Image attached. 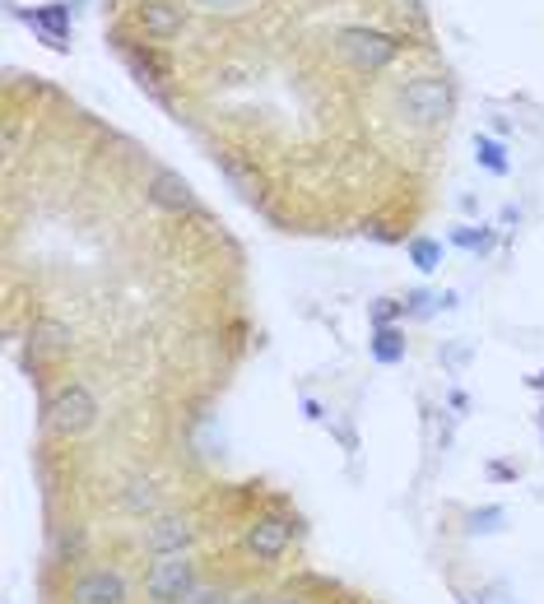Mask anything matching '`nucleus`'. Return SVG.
<instances>
[{"instance_id": "obj_23", "label": "nucleus", "mask_w": 544, "mask_h": 604, "mask_svg": "<svg viewBox=\"0 0 544 604\" xmlns=\"http://www.w3.org/2000/svg\"><path fill=\"white\" fill-rule=\"evenodd\" d=\"M484 474H488V479H494V484H512L521 470H517L512 461H488V470H484Z\"/></svg>"}, {"instance_id": "obj_12", "label": "nucleus", "mask_w": 544, "mask_h": 604, "mask_svg": "<svg viewBox=\"0 0 544 604\" xmlns=\"http://www.w3.org/2000/svg\"><path fill=\"white\" fill-rule=\"evenodd\" d=\"M368 354H372L377 363H382V368H395V363H405L410 340H405L401 325H377L372 340H368Z\"/></svg>"}, {"instance_id": "obj_14", "label": "nucleus", "mask_w": 544, "mask_h": 604, "mask_svg": "<svg viewBox=\"0 0 544 604\" xmlns=\"http://www.w3.org/2000/svg\"><path fill=\"white\" fill-rule=\"evenodd\" d=\"M451 247H461V251H475V256H488L498 247V233L494 228H475V224H461V228H451Z\"/></svg>"}, {"instance_id": "obj_27", "label": "nucleus", "mask_w": 544, "mask_h": 604, "mask_svg": "<svg viewBox=\"0 0 544 604\" xmlns=\"http://www.w3.org/2000/svg\"><path fill=\"white\" fill-rule=\"evenodd\" d=\"M238 604H270V595H247V600H238Z\"/></svg>"}, {"instance_id": "obj_26", "label": "nucleus", "mask_w": 544, "mask_h": 604, "mask_svg": "<svg viewBox=\"0 0 544 604\" xmlns=\"http://www.w3.org/2000/svg\"><path fill=\"white\" fill-rule=\"evenodd\" d=\"M525 381H531V391H544V372H531Z\"/></svg>"}, {"instance_id": "obj_29", "label": "nucleus", "mask_w": 544, "mask_h": 604, "mask_svg": "<svg viewBox=\"0 0 544 604\" xmlns=\"http://www.w3.org/2000/svg\"><path fill=\"white\" fill-rule=\"evenodd\" d=\"M535 428H540V437H544V410H535Z\"/></svg>"}, {"instance_id": "obj_22", "label": "nucleus", "mask_w": 544, "mask_h": 604, "mask_svg": "<svg viewBox=\"0 0 544 604\" xmlns=\"http://www.w3.org/2000/svg\"><path fill=\"white\" fill-rule=\"evenodd\" d=\"M187 604H238V600H233L228 591H220V585H201V591H196Z\"/></svg>"}, {"instance_id": "obj_13", "label": "nucleus", "mask_w": 544, "mask_h": 604, "mask_svg": "<svg viewBox=\"0 0 544 604\" xmlns=\"http://www.w3.org/2000/svg\"><path fill=\"white\" fill-rule=\"evenodd\" d=\"M70 325L66 321H57V317H38L28 325V350H43V354H61V350H70Z\"/></svg>"}, {"instance_id": "obj_3", "label": "nucleus", "mask_w": 544, "mask_h": 604, "mask_svg": "<svg viewBox=\"0 0 544 604\" xmlns=\"http://www.w3.org/2000/svg\"><path fill=\"white\" fill-rule=\"evenodd\" d=\"M335 47H340V57L350 61L354 70H387L395 57H401L405 43L391 38V33H382V28H363V24H354V28H340Z\"/></svg>"}, {"instance_id": "obj_11", "label": "nucleus", "mask_w": 544, "mask_h": 604, "mask_svg": "<svg viewBox=\"0 0 544 604\" xmlns=\"http://www.w3.org/2000/svg\"><path fill=\"white\" fill-rule=\"evenodd\" d=\"M214 163H220V173L228 177V187L238 191L243 200H261L265 196V173L257 168V163H247L238 154H214Z\"/></svg>"}, {"instance_id": "obj_19", "label": "nucleus", "mask_w": 544, "mask_h": 604, "mask_svg": "<svg viewBox=\"0 0 544 604\" xmlns=\"http://www.w3.org/2000/svg\"><path fill=\"white\" fill-rule=\"evenodd\" d=\"M84 554V530L80 525H70V530H61L57 540H51V558L57 562H75Z\"/></svg>"}, {"instance_id": "obj_20", "label": "nucleus", "mask_w": 544, "mask_h": 604, "mask_svg": "<svg viewBox=\"0 0 544 604\" xmlns=\"http://www.w3.org/2000/svg\"><path fill=\"white\" fill-rule=\"evenodd\" d=\"M401 317H405V303H401V298H377V303L368 307V321H372V331H377V325H395Z\"/></svg>"}, {"instance_id": "obj_15", "label": "nucleus", "mask_w": 544, "mask_h": 604, "mask_svg": "<svg viewBox=\"0 0 544 604\" xmlns=\"http://www.w3.org/2000/svg\"><path fill=\"white\" fill-rule=\"evenodd\" d=\"M126 511H131V517H154V511H158L154 479H131V484H126Z\"/></svg>"}, {"instance_id": "obj_8", "label": "nucleus", "mask_w": 544, "mask_h": 604, "mask_svg": "<svg viewBox=\"0 0 544 604\" xmlns=\"http://www.w3.org/2000/svg\"><path fill=\"white\" fill-rule=\"evenodd\" d=\"M196 540V525L187 517H158L150 530H144V544H150L154 558H168V554H187Z\"/></svg>"}, {"instance_id": "obj_6", "label": "nucleus", "mask_w": 544, "mask_h": 604, "mask_svg": "<svg viewBox=\"0 0 544 604\" xmlns=\"http://www.w3.org/2000/svg\"><path fill=\"white\" fill-rule=\"evenodd\" d=\"M126 595H131V585L117 567H88L70 585V604H126Z\"/></svg>"}, {"instance_id": "obj_25", "label": "nucleus", "mask_w": 544, "mask_h": 604, "mask_svg": "<svg viewBox=\"0 0 544 604\" xmlns=\"http://www.w3.org/2000/svg\"><path fill=\"white\" fill-rule=\"evenodd\" d=\"M303 414H307V418H312V424H321V418H326V410H321V400H312V395H307V400H303Z\"/></svg>"}, {"instance_id": "obj_17", "label": "nucleus", "mask_w": 544, "mask_h": 604, "mask_svg": "<svg viewBox=\"0 0 544 604\" xmlns=\"http://www.w3.org/2000/svg\"><path fill=\"white\" fill-rule=\"evenodd\" d=\"M475 158H480V168L494 173V177H507V168H512V163H507V150L494 135H475Z\"/></svg>"}, {"instance_id": "obj_2", "label": "nucleus", "mask_w": 544, "mask_h": 604, "mask_svg": "<svg viewBox=\"0 0 544 604\" xmlns=\"http://www.w3.org/2000/svg\"><path fill=\"white\" fill-rule=\"evenodd\" d=\"M196 591H201V577H196V562L187 554L154 558V567L144 572V595L154 604H187Z\"/></svg>"}, {"instance_id": "obj_1", "label": "nucleus", "mask_w": 544, "mask_h": 604, "mask_svg": "<svg viewBox=\"0 0 544 604\" xmlns=\"http://www.w3.org/2000/svg\"><path fill=\"white\" fill-rule=\"evenodd\" d=\"M47 428L51 433H61V437H80L98 424V395L84 387V381H66V387L47 400Z\"/></svg>"}, {"instance_id": "obj_16", "label": "nucleus", "mask_w": 544, "mask_h": 604, "mask_svg": "<svg viewBox=\"0 0 544 604\" xmlns=\"http://www.w3.org/2000/svg\"><path fill=\"white\" fill-rule=\"evenodd\" d=\"M405 251H410V265L419 270V274H433V270L442 265V242H438V237H414Z\"/></svg>"}, {"instance_id": "obj_5", "label": "nucleus", "mask_w": 544, "mask_h": 604, "mask_svg": "<svg viewBox=\"0 0 544 604\" xmlns=\"http://www.w3.org/2000/svg\"><path fill=\"white\" fill-rule=\"evenodd\" d=\"M288 544H294V521L280 517V511H261V517L243 530V548L257 562H280L288 554Z\"/></svg>"}, {"instance_id": "obj_28", "label": "nucleus", "mask_w": 544, "mask_h": 604, "mask_svg": "<svg viewBox=\"0 0 544 604\" xmlns=\"http://www.w3.org/2000/svg\"><path fill=\"white\" fill-rule=\"evenodd\" d=\"M270 604H303L298 595H280V600H270Z\"/></svg>"}, {"instance_id": "obj_10", "label": "nucleus", "mask_w": 544, "mask_h": 604, "mask_svg": "<svg viewBox=\"0 0 544 604\" xmlns=\"http://www.w3.org/2000/svg\"><path fill=\"white\" fill-rule=\"evenodd\" d=\"M20 20L38 33L51 51H70V14L66 5H43V10H20Z\"/></svg>"}, {"instance_id": "obj_21", "label": "nucleus", "mask_w": 544, "mask_h": 604, "mask_svg": "<svg viewBox=\"0 0 544 604\" xmlns=\"http://www.w3.org/2000/svg\"><path fill=\"white\" fill-rule=\"evenodd\" d=\"M438 307H442V293H410V298H405V317H414V321H424V317H433V312H438Z\"/></svg>"}, {"instance_id": "obj_30", "label": "nucleus", "mask_w": 544, "mask_h": 604, "mask_svg": "<svg viewBox=\"0 0 544 604\" xmlns=\"http://www.w3.org/2000/svg\"><path fill=\"white\" fill-rule=\"evenodd\" d=\"M461 604H480V600H461Z\"/></svg>"}, {"instance_id": "obj_24", "label": "nucleus", "mask_w": 544, "mask_h": 604, "mask_svg": "<svg viewBox=\"0 0 544 604\" xmlns=\"http://www.w3.org/2000/svg\"><path fill=\"white\" fill-rule=\"evenodd\" d=\"M196 5H205V10H243L247 0H196Z\"/></svg>"}, {"instance_id": "obj_4", "label": "nucleus", "mask_w": 544, "mask_h": 604, "mask_svg": "<svg viewBox=\"0 0 544 604\" xmlns=\"http://www.w3.org/2000/svg\"><path fill=\"white\" fill-rule=\"evenodd\" d=\"M401 112L414 121V126H438L447 121L451 112V84L438 80V75H414L405 88H401Z\"/></svg>"}, {"instance_id": "obj_18", "label": "nucleus", "mask_w": 544, "mask_h": 604, "mask_svg": "<svg viewBox=\"0 0 544 604\" xmlns=\"http://www.w3.org/2000/svg\"><path fill=\"white\" fill-rule=\"evenodd\" d=\"M502 521H507V507H475L465 517V530L470 535H494V530H502Z\"/></svg>"}, {"instance_id": "obj_9", "label": "nucleus", "mask_w": 544, "mask_h": 604, "mask_svg": "<svg viewBox=\"0 0 544 604\" xmlns=\"http://www.w3.org/2000/svg\"><path fill=\"white\" fill-rule=\"evenodd\" d=\"M140 28H144V38L168 43V38H177V33L187 28V10H181L177 0H144V5H140Z\"/></svg>"}, {"instance_id": "obj_7", "label": "nucleus", "mask_w": 544, "mask_h": 604, "mask_svg": "<svg viewBox=\"0 0 544 604\" xmlns=\"http://www.w3.org/2000/svg\"><path fill=\"white\" fill-rule=\"evenodd\" d=\"M144 196H150V205L163 210V214H191L196 210V191H191V181L173 173V168H158L150 177V187H144Z\"/></svg>"}]
</instances>
